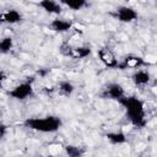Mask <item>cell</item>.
<instances>
[{"mask_svg":"<svg viewBox=\"0 0 157 157\" xmlns=\"http://www.w3.org/2000/svg\"><path fill=\"white\" fill-rule=\"evenodd\" d=\"M25 125L34 131L48 134L55 132L61 126V120L58 117H44V118H29L25 121Z\"/></svg>","mask_w":157,"mask_h":157,"instance_id":"cell-2","label":"cell"},{"mask_svg":"<svg viewBox=\"0 0 157 157\" xmlns=\"http://www.w3.org/2000/svg\"><path fill=\"white\" fill-rule=\"evenodd\" d=\"M131 80L136 86H145L151 81V75L146 70H137L132 74Z\"/></svg>","mask_w":157,"mask_h":157,"instance_id":"cell-10","label":"cell"},{"mask_svg":"<svg viewBox=\"0 0 157 157\" xmlns=\"http://www.w3.org/2000/svg\"><path fill=\"white\" fill-rule=\"evenodd\" d=\"M107 140L113 145H120V144H124L126 141V136L121 131L109 132V134H107Z\"/></svg>","mask_w":157,"mask_h":157,"instance_id":"cell-12","label":"cell"},{"mask_svg":"<svg viewBox=\"0 0 157 157\" xmlns=\"http://www.w3.org/2000/svg\"><path fill=\"white\" fill-rule=\"evenodd\" d=\"M0 18L2 22L7 23V25H16L18 22L22 21V13L15 9H10L7 11H4L1 15H0Z\"/></svg>","mask_w":157,"mask_h":157,"instance_id":"cell-7","label":"cell"},{"mask_svg":"<svg viewBox=\"0 0 157 157\" xmlns=\"http://www.w3.org/2000/svg\"><path fill=\"white\" fill-rule=\"evenodd\" d=\"M65 151H66V153H67L69 157H82V155H83V152H85L81 147H78V146H72V145H67V146L65 147Z\"/></svg>","mask_w":157,"mask_h":157,"instance_id":"cell-15","label":"cell"},{"mask_svg":"<svg viewBox=\"0 0 157 157\" xmlns=\"http://www.w3.org/2000/svg\"><path fill=\"white\" fill-rule=\"evenodd\" d=\"M59 91L63 93V94H71L72 91H74V85L69 81H61L59 83Z\"/></svg>","mask_w":157,"mask_h":157,"instance_id":"cell-17","label":"cell"},{"mask_svg":"<svg viewBox=\"0 0 157 157\" xmlns=\"http://www.w3.org/2000/svg\"><path fill=\"white\" fill-rule=\"evenodd\" d=\"M13 48V40L11 37H4L0 42V50L2 54L10 53V50Z\"/></svg>","mask_w":157,"mask_h":157,"instance_id":"cell-13","label":"cell"},{"mask_svg":"<svg viewBox=\"0 0 157 157\" xmlns=\"http://www.w3.org/2000/svg\"><path fill=\"white\" fill-rule=\"evenodd\" d=\"M74 22L70 21V20H66V18H54L52 22H50V28L52 31L54 32H58V33H65V32H69L74 28Z\"/></svg>","mask_w":157,"mask_h":157,"instance_id":"cell-5","label":"cell"},{"mask_svg":"<svg viewBox=\"0 0 157 157\" xmlns=\"http://www.w3.org/2000/svg\"><path fill=\"white\" fill-rule=\"evenodd\" d=\"M98 56H99L101 61H102L105 66H108V67H117V66H119V64H118V61H117L114 54H113V53L110 52V49H108V48H102V49H99Z\"/></svg>","mask_w":157,"mask_h":157,"instance_id":"cell-8","label":"cell"},{"mask_svg":"<svg viewBox=\"0 0 157 157\" xmlns=\"http://www.w3.org/2000/svg\"><path fill=\"white\" fill-rule=\"evenodd\" d=\"M9 96L18 101H25L33 96V86L31 82H21L9 91Z\"/></svg>","mask_w":157,"mask_h":157,"instance_id":"cell-3","label":"cell"},{"mask_svg":"<svg viewBox=\"0 0 157 157\" xmlns=\"http://www.w3.org/2000/svg\"><path fill=\"white\" fill-rule=\"evenodd\" d=\"M90 53H91L90 48H87V47H77V48L72 49L71 55L75 56V58H85V56L90 55Z\"/></svg>","mask_w":157,"mask_h":157,"instance_id":"cell-16","label":"cell"},{"mask_svg":"<svg viewBox=\"0 0 157 157\" xmlns=\"http://www.w3.org/2000/svg\"><path fill=\"white\" fill-rule=\"evenodd\" d=\"M142 64H144V60L141 58H137V56H129L124 60V66L125 67L135 69V67H139Z\"/></svg>","mask_w":157,"mask_h":157,"instance_id":"cell-14","label":"cell"},{"mask_svg":"<svg viewBox=\"0 0 157 157\" xmlns=\"http://www.w3.org/2000/svg\"><path fill=\"white\" fill-rule=\"evenodd\" d=\"M103 96L108 97V98H112V99L120 101L121 98L125 97V93H124V88L119 83H110L105 87V90L103 92Z\"/></svg>","mask_w":157,"mask_h":157,"instance_id":"cell-6","label":"cell"},{"mask_svg":"<svg viewBox=\"0 0 157 157\" xmlns=\"http://www.w3.org/2000/svg\"><path fill=\"white\" fill-rule=\"evenodd\" d=\"M60 4L63 6L69 7L70 10H74V11L82 10L85 6H87V1H85V0H61Z\"/></svg>","mask_w":157,"mask_h":157,"instance_id":"cell-11","label":"cell"},{"mask_svg":"<svg viewBox=\"0 0 157 157\" xmlns=\"http://www.w3.org/2000/svg\"><path fill=\"white\" fill-rule=\"evenodd\" d=\"M120 104L125 108L126 117L130 120V123L134 126L142 128L146 124V118H145V105L144 102L140 101L136 97H124L120 101Z\"/></svg>","mask_w":157,"mask_h":157,"instance_id":"cell-1","label":"cell"},{"mask_svg":"<svg viewBox=\"0 0 157 157\" xmlns=\"http://www.w3.org/2000/svg\"><path fill=\"white\" fill-rule=\"evenodd\" d=\"M39 7H42L45 12L48 13H53V15H60L63 11V5L58 1H53V0H43L38 4Z\"/></svg>","mask_w":157,"mask_h":157,"instance_id":"cell-9","label":"cell"},{"mask_svg":"<svg viewBox=\"0 0 157 157\" xmlns=\"http://www.w3.org/2000/svg\"><path fill=\"white\" fill-rule=\"evenodd\" d=\"M152 91L155 92V94H157V87H152Z\"/></svg>","mask_w":157,"mask_h":157,"instance_id":"cell-18","label":"cell"},{"mask_svg":"<svg viewBox=\"0 0 157 157\" xmlns=\"http://www.w3.org/2000/svg\"><path fill=\"white\" fill-rule=\"evenodd\" d=\"M114 16L118 21L123 22V23H130V22H134L135 20H137V11L134 9V7H130V6H119L115 12H114Z\"/></svg>","mask_w":157,"mask_h":157,"instance_id":"cell-4","label":"cell"},{"mask_svg":"<svg viewBox=\"0 0 157 157\" xmlns=\"http://www.w3.org/2000/svg\"><path fill=\"white\" fill-rule=\"evenodd\" d=\"M48 157H50V156H48Z\"/></svg>","mask_w":157,"mask_h":157,"instance_id":"cell-19","label":"cell"}]
</instances>
